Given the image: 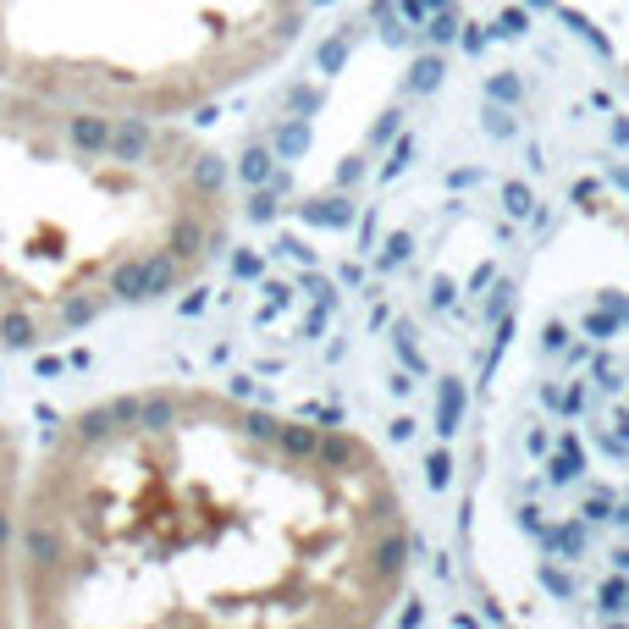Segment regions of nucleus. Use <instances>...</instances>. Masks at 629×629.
Instances as JSON below:
<instances>
[{
    "mask_svg": "<svg viewBox=\"0 0 629 629\" xmlns=\"http://www.w3.org/2000/svg\"><path fill=\"white\" fill-rule=\"evenodd\" d=\"M314 0H0V84L177 122L265 78Z\"/></svg>",
    "mask_w": 629,
    "mask_h": 629,
    "instance_id": "7ed1b4c3",
    "label": "nucleus"
},
{
    "mask_svg": "<svg viewBox=\"0 0 629 629\" xmlns=\"http://www.w3.org/2000/svg\"><path fill=\"white\" fill-rule=\"evenodd\" d=\"M227 232L232 183L199 133L0 84V354L172 298Z\"/></svg>",
    "mask_w": 629,
    "mask_h": 629,
    "instance_id": "f03ea898",
    "label": "nucleus"
},
{
    "mask_svg": "<svg viewBox=\"0 0 629 629\" xmlns=\"http://www.w3.org/2000/svg\"><path fill=\"white\" fill-rule=\"evenodd\" d=\"M415 530L387 459L216 387H133L62 420L23 486V624L371 629Z\"/></svg>",
    "mask_w": 629,
    "mask_h": 629,
    "instance_id": "f257e3e1",
    "label": "nucleus"
},
{
    "mask_svg": "<svg viewBox=\"0 0 629 629\" xmlns=\"http://www.w3.org/2000/svg\"><path fill=\"white\" fill-rule=\"evenodd\" d=\"M23 442L0 420V624H23Z\"/></svg>",
    "mask_w": 629,
    "mask_h": 629,
    "instance_id": "20e7f679",
    "label": "nucleus"
}]
</instances>
